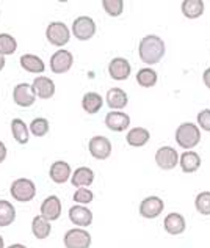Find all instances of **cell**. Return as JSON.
<instances>
[{
    "label": "cell",
    "instance_id": "5bb4252c",
    "mask_svg": "<svg viewBox=\"0 0 210 248\" xmlns=\"http://www.w3.org/2000/svg\"><path fill=\"white\" fill-rule=\"evenodd\" d=\"M41 215L49 221L58 220L61 215V201L55 195H50L47 197L41 204Z\"/></svg>",
    "mask_w": 210,
    "mask_h": 248
},
{
    "label": "cell",
    "instance_id": "e575fe53",
    "mask_svg": "<svg viewBox=\"0 0 210 248\" xmlns=\"http://www.w3.org/2000/svg\"><path fill=\"white\" fill-rule=\"evenodd\" d=\"M198 124L201 129H204L206 132H210V108L201 110L198 113Z\"/></svg>",
    "mask_w": 210,
    "mask_h": 248
},
{
    "label": "cell",
    "instance_id": "f35d334b",
    "mask_svg": "<svg viewBox=\"0 0 210 248\" xmlns=\"http://www.w3.org/2000/svg\"><path fill=\"white\" fill-rule=\"evenodd\" d=\"M8 248H27V247L22 245V244H13V245H10Z\"/></svg>",
    "mask_w": 210,
    "mask_h": 248
},
{
    "label": "cell",
    "instance_id": "f546056e",
    "mask_svg": "<svg viewBox=\"0 0 210 248\" xmlns=\"http://www.w3.org/2000/svg\"><path fill=\"white\" fill-rule=\"evenodd\" d=\"M17 49V41L15 36L8 33H0V54L5 55H13Z\"/></svg>",
    "mask_w": 210,
    "mask_h": 248
},
{
    "label": "cell",
    "instance_id": "8992f818",
    "mask_svg": "<svg viewBox=\"0 0 210 248\" xmlns=\"http://www.w3.org/2000/svg\"><path fill=\"white\" fill-rule=\"evenodd\" d=\"M64 247L66 248H90L91 245V234L82 228H74L64 234Z\"/></svg>",
    "mask_w": 210,
    "mask_h": 248
},
{
    "label": "cell",
    "instance_id": "83f0119b",
    "mask_svg": "<svg viewBox=\"0 0 210 248\" xmlns=\"http://www.w3.org/2000/svg\"><path fill=\"white\" fill-rule=\"evenodd\" d=\"M16 220V209L10 201L0 200V226H10Z\"/></svg>",
    "mask_w": 210,
    "mask_h": 248
},
{
    "label": "cell",
    "instance_id": "d6986e66",
    "mask_svg": "<svg viewBox=\"0 0 210 248\" xmlns=\"http://www.w3.org/2000/svg\"><path fill=\"white\" fill-rule=\"evenodd\" d=\"M105 101H107V106L113 110H122L127 106L129 102V96L124 90L121 88H110L107 96H105Z\"/></svg>",
    "mask_w": 210,
    "mask_h": 248
},
{
    "label": "cell",
    "instance_id": "603a6c76",
    "mask_svg": "<svg viewBox=\"0 0 210 248\" xmlns=\"http://www.w3.org/2000/svg\"><path fill=\"white\" fill-rule=\"evenodd\" d=\"M19 62H21V66L27 71V73H31V74H43L45 69L44 62L38 55H33V54L22 55Z\"/></svg>",
    "mask_w": 210,
    "mask_h": 248
},
{
    "label": "cell",
    "instance_id": "4dcf8cb0",
    "mask_svg": "<svg viewBox=\"0 0 210 248\" xmlns=\"http://www.w3.org/2000/svg\"><path fill=\"white\" fill-rule=\"evenodd\" d=\"M102 8L105 10L108 16H121L122 10H124V2L122 0H104L102 2Z\"/></svg>",
    "mask_w": 210,
    "mask_h": 248
},
{
    "label": "cell",
    "instance_id": "4fadbf2b",
    "mask_svg": "<svg viewBox=\"0 0 210 248\" xmlns=\"http://www.w3.org/2000/svg\"><path fill=\"white\" fill-rule=\"evenodd\" d=\"M69 220L78 228H87L93 223V212L82 204H75L69 209Z\"/></svg>",
    "mask_w": 210,
    "mask_h": 248
},
{
    "label": "cell",
    "instance_id": "7c38bea8",
    "mask_svg": "<svg viewBox=\"0 0 210 248\" xmlns=\"http://www.w3.org/2000/svg\"><path fill=\"white\" fill-rule=\"evenodd\" d=\"M130 71H132V66L130 63L126 60V58H113L108 64V74L113 80H126L130 76Z\"/></svg>",
    "mask_w": 210,
    "mask_h": 248
},
{
    "label": "cell",
    "instance_id": "2e32d148",
    "mask_svg": "<svg viewBox=\"0 0 210 248\" xmlns=\"http://www.w3.org/2000/svg\"><path fill=\"white\" fill-rule=\"evenodd\" d=\"M163 228H165V231L168 234H171V236H179V234L185 231L187 223H185L183 215L173 212V214H168L165 220H163Z\"/></svg>",
    "mask_w": 210,
    "mask_h": 248
},
{
    "label": "cell",
    "instance_id": "484cf974",
    "mask_svg": "<svg viewBox=\"0 0 210 248\" xmlns=\"http://www.w3.org/2000/svg\"><path fill=\"white\" fill-rule=\"evenodd\" d=\"M52 231V225L49 220H45L43 215H36L31 221V232L36 239H47Z\"/></svg>",
    "mask_w": 210,
    "mask_h": 248
},
{
    "label": "cell",
    "instance_id": "9a60e30c",
    "mask_svg": "<svg viewBox=\"0 0 210 248\" xmlns=\"http://www.w3.org/2000/svg\"><path fill=\"white\" fill-rule=\"evenodd\" d=\"M105 124L113 132H122L130 126V116L124 112H108L105 116Z\"/></svg>",
    "mask_w": 210,
    "mask_h": 248
},
{
    "label": "cell",
    "instance_id": "836d02e7",
    "mask_svg": "<svg viewBox=\"0 0 210 248\" xmlns=\"http://www.w3.org/2000/svg\"><path fill=\"white\" fill-rule=\"evenodd\" d=\"M94 200V193L90 190L87 187H82V188H77L75 193H74V201L77 204H90L91 201Z\"/></svg>",
    "mask_w": 210,
    "mask_h": 248
},
{
    "label": "cell",
    "instance_id": "7402d4cb",
    "mask_svg": "<svg viewBox=\"0 0 210 248\" xmlns=\"http://www.w3.org/2000/svg\"><path fill=\"white\" fill-rule=\"evenodd\" d=\"M179 164L183 173H195L201 167V157L195 151H185L179 159Z\"/></svg>",
    "mask_w": 210,
    "mask_h": 248
},
{
    "label": "cell",
    "instance_id": "1f68e13d",
    "mask_svg": "<svg viewBox=\"0 0 210 248\" xmlns=\"http://www.w3.org/2000/svg\"><path fill=\"white\" fill-rule=\"evenodd\" d=\"M196 211L202 215H210V192H201L195 200Z\"/></svg>",
    "mask_w": 210,
    "mask_h": 248
},
{
    "label": "cell",
    "instance_id": "8d00e7d4",
    "mask_svg": "<svg viewBox=\"0 0 210 248\" xmlns=\"http://www.w3.org/2000/svg\"><path fill=\"white\" fill-rule=\"evenodd\" d=\"M6 159V146L3 141H0V164Z\"/></svg>",
    "mask_w": 210,
    "mask_h": 248
},
{
    "label": "cell",
    "instance_id": "6da1fadb",
    "mask_svg": "<svg viewBox=\"0 0 210 248\" xmlns=\"http://www.w3.org/2000/svg\"><path fill=\"white\" fill-rule=\"evenodd\" d=\"M165 50H166L165 41L157 35L144 36L138 46L140 58L146 64H157L163 58V55H165Z\"/></svg>",
    "mask_w": 210,
    "mask_h": 248
},
{
    "label": "cell",
    "instance_id": "ac0fdd59",
    "mask_svg": "<svg viewBox=\"0 0 210 248\" xmlns=\"http://www.w3.org/2000/svg\"><path fill=\"white\" fill-rule=\"evenodd\" d=\"M49 176H50V179L55 182V184H64V182H66L68 179H71V176H72L69 164H68V162H64V160L54 162V164L50 165Z\"/></svg>",
    "mask_w": 210,
    "mask_h": 248
},
{
    "label": "cell",
    "instance_id": "8fae6325",
    "mask_svg": "<svg viewBox=\"0 0 210 248\" xmlns=\"http://www.w3.org/2000/svg\"><path fill=\"white\" fill-rule=\"evenodd\" d=\"M163 200H160L159 197H148L141 201L140 204V214L144 218H155L163 212Z\"/></svg>",
    "mask_w": 210,
    "mask_h": 248
},
{
    "label": "cell",
    "instance_id": "3957f363",
    "mask_svg": "<svg viewBox=\"0 0 210 248\" xmlns=\"http://www.w3.org/2000/svg\"><path fill=\"white\" fill-rule=\"evenodd\" d=\"M10 192H11V197L15 200L21 201V203H29V201L35 198L36 187L33 181H30L27 178H21L13 182Z\"/></svg>",
    "mask_w": 210,
    "mask_h": 248
},
{
    "label": "cell",
    "instance_id": "e0dca14e",
    "mask_svg": "<svg viewBox=\"0 0 210 248\" xmlns=\"http://www.w3.org/2000/svg\"><path fill=\"white\" fill-rule=\"evenodd\" d=\"M31 87L35 90V94L41 99H50L55 94V83L52 82V79L45 76H39L33 80Z\"/></svg>",
    "mask_w": 210,
    "mask_h": 248
},
{
    "label": "cell",
    "instance_id": "4316f807",
    "mask_svg": "<svg viewBox=\"0 0 210 248\" xmlns=\"http://www.w3.org/2000/svg\"><path fill=\"white\" fill-rule=\"evenodd\" d=\"M182 13L188 19H198L204 13V2L202 0H183Z\"/></svg>",
    "mask_w": 210,
    "mask_h": 248
},
{
    "label": "cell",
    "instance_id": "cb8c5ba5",
    "mask_svg": "<svg viewBox=\"0 0 210 248\" xmlns=\"http://www.w3.org/2000/svg\"><path fill=\"white\" fill-rule=\"evenodd\" d=\"M102 106H104L102 96L99 93H94V91H90V93L85 94L83 99H82L83 110L87 113H91V115H94V113L99 112V110L102 108Z\"/></svg>",
    "mask_w": 210,
    "mask_h": 248
},
{
    "label": "cell",
    "instance_id": "277c9868",
    "mask_svg": "<svg viewBox=\"0 0 210 248\" xmlns=\"http://www.w3.org/2000/svg\"><path fill=\"white\" fill-rule=\"evenodd\" d=\"M45 38H47V41L52 46L63 47V46H66L71 40V31L66 24L52 22L47 25V29H45Z\"/></svg>",
    "mask_w": 210,
    "mask_h": 248
},
{
    "label": "cell",
    "instance_id": "7a4b0ae2",
    "mask_svg": "<svg viewBox=\"0 0 210 248\" xmlns=\"http://www.w3.org/2000/svg\"><path fill=\"white\" fill-rule=\"evenodd\" d=\"M176 141L183 149H193L201 141V130L193 123H183L176 129Z\"/></svg>",
    "mask_w": 210,
    "mask_h": 248
},
{
    "label": "cell",
    "instance_id": "44dd1931",
    "mask_svg": "<svg viewBox=\"0 0 210 248\" xmlns=\"http://www.w3.org/2000/svg\"><path fill=\"white\" fill-rule=\"evenodd\" d=\"M149 139H150L149 130L144 127H134V129H130L126 135V141L134 148L144 146L149 141Z\"/></svg>",
    "mask_w": 210,
    "mask_h": 248
},
{
    "label": "cell",
    "instance_id": "d4e9b609",
    "mask_svg": "<svg viewBox=\"0 0 210 248\" xmlns=\"http://www.w3.org/2000/svg\"><path fill=\"white\" fill-rule=\"evenodd\" d=\"M11 132L19 145H25L30 139V129L21 118H15L11 121Z\"/></svg>",
    "mask_w": 210,
    "mask_h": 248
},
{
    "label": "cell",
    "instance_id": "52a82bcc",
    "mask_svg": "<svg viewBox=\"0 0 210 248\" xmlns=\"http://www.w3.org/2000/svg\"><path fill=\"white\" fill-rule=\"evenodd\" d=\"M74 64V57L69 50L66 49H60L57 50L54 55L50 57V69L52 73L55 74H64L72 68Z\"/></svg>",
    "mask_w": 210,
    "mask_h": 248
},
{
    "label": "cell",
    "instance_id": "d6a6232c",
    "mask_svg": "<svg viewBox=\"0 0 210 248\" xmlns=\"http://www.w3.org/2000/svg\"><path fill=\"white\" fill-rule=\"evenodd\" d=\"M30 132L35 137H44L49 132V121L45 118H35L30 123Z\"/></svg>",
    "mask_w": 210,
    "mask_h": 248
},
{
    "label": "cell",
    "instance_id": "f1b7e54d",
    "mask_svg": "<svg viewBox=\"0 0 210 248\" xmlns=\"http://www.w3.org/2000/svg\"><path fill=\"white\" fill-rule=\"evenodd\" d=\"M157 80H159V76H157L155 71L150 68H143L138 71V74H136V82H138V85L143 88L154 87Z\"/></svg>",
    "mask_w": 210,
    "mask_h": 248
},
{
    "label": "cell",
    "instance_id": "ffe728a7",
    "mask_svg": "<svg viewBox=\"0 0 210 248\" xmlns=\"http://www.w3.org/2000/svg\"><path fill=\"white\" fill-rule=\"evenodd\" d=\"M93 181H94V171L88 167L77 168L71 176V184L77 188L88 187V186L93 184Z\"/></svg>",
    "mask_w": 210,
    "mask_h": 248
},
{
    "label": "cell",
    "instance_id": "ba28073f",
    "mask_svg": "<svg viewBox=\"0 0 210 248\" xmlns=\"http://www.w3.org/2000/svg\"><path fill=\"white\" fill-rule=\"evenodd\" d=\"M88 149H90V154L93 155L94 159L105 160V159H108L111 154V143L107 137L97 135L90 140Z\"/></svg>",
    "mask_w": 210,
    "mask_h": 248
},
{
    "label": "cell",
    "instance_id": "5b68a950",
    "mask_svg": "<svg viewBox=\"0 0 210 248\" xmlns=\"http://www.w3.org/2000/svg\"><path fill=\"white\" fill-rule=\"evenodd\" d=\"M72 35L78 41H88L96 35V22L90 16L77 17L72 24Z\"/></svg>",
    "mask_w": 210,
    "mask_h": 248
},
{
    "label": "cell",
    "instance_id": "ab89813d",
    "mask_svg": "<svg viewBox=\"0 0 210 248\" xmlns=\"http://www.w3.org/2000/svg\"><path fill=\"white\" fill-rule=\"evenodd\" d=\"M0 248H5V242H3V237L0 236Z\"/></svg>",
    "mask_w": 210,
    "mask_h": 248
},
{
    "label": "cell",
    "instance_id": "9c48e42d",
    "mask_svg": "<svg viewBox=\"0 0 210 248\" xmlns=\"http://www.w3.org/2000/svg\"><path fill=\"white\" fill-rule=\"evenodd\" d=\"M13 99L19 107H30L36 101L35 90L30 83H19L13 90Z\"/></svg>",
    "mask_w": 210,
    "mask_h": 248
},
{
    "label": "cell",
    "instance_id": "d590c367",
    "mask_svg": "<svg viewBox=\"0 0 210 248\" xmlns=\"http://www.w3.org/2000/svg\"><path fill=\"white\" fill-rule=\"evenodd\" d=\"M202 82H204V85L210 90V68H207L204 71V74H202Z\"/></svg>",
    "mask_w": 210,
    "mask_h": 248
},
{
    "label": "cell",
    "instance_id": "30bf717a",
    "mask_svg": "<svg viewBox=\"0 0 210 248\" xmlns=\"http://www.w3.org/2000/svg\"><path fill=\"white\" fill-rule=\"evenodd\" d=\"M155 162L162 170H173L179 164V154L171 146H162L155 153Z\"/></svg>",
    "mask_w": 210,
    "mask_h": 248
},
{
    "label": "cell",
    "instance_id": "74e56055",
    "mask_svg": "<svg viewBox=\"0 0 210 248\" xmlns=\"http://www.w3.org/2000/svg\"><path fill=\"white\" fill-rule=\"evenodd\" d=\"M5 68V57L0 54V71H2Z\"/></svg>",
    "mask_w": 210,
    "mask_h": 248
}]
</instances>
